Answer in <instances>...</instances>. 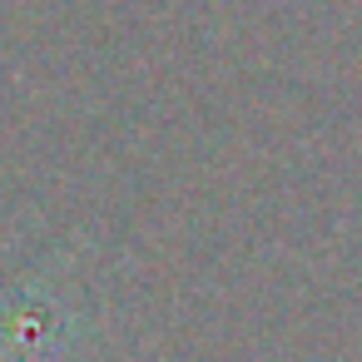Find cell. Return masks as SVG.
<instances>
[{
  "label": "cell",
  "instance_id": "cell-1",
  "mask_svg": "<svg viewBox=\"0 0 362 362\" xmlns=\"http://www.w3.org/2000/svg\"><path fill=\"white\" fill-rule=\"evenodd\" d=\"M80 342V313L45 283L0 293V362H60Z\"/></svg>",
  "mask_w": 362,
  "mask_h": 362
}]
</instances>
